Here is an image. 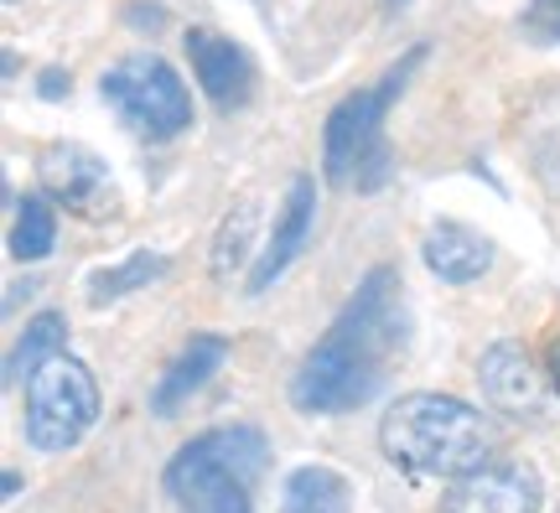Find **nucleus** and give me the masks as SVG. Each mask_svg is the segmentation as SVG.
Segmentation results:
<instances>
[{
	"label": "nucleus",
	"instance_id": "nucleus-7",
	"mask_svg": "<svg viewBox=\"0 0 560 513\" xmlns=\"http://www.w3.org/2000/svg\"><path fill=\"white\" fill-rule=\"evenodd\" d=\"M37 182L42 193L68 208V213L79 218H109L115 213V187H109V172H104V161L94 151H83V145H47L37 156Z\"/></svg>",
	"mask_w": 560,
	"mask_h": 513
},
{
	"label": "nucleus",
	"instance_id": "nucleus-21",
	"mask_svg": "<svg viewBox=\"0 0 560 513\" xmlns=\"http://www.w3.org/2000/svg\"><path fill=\"white\" fill-rule=\"evenodd\" d=\"M62 89H68V83H62V73H58V68H52V73H42V94H47V100H58Z\"/></svg>",
	"mask_w": 560,
	"mask_h": 513
},
{
	"label": "nucleus",
	"instance_id": "nucleus-10",
	"mask_svg": "<svg viewBox=\"0 0 560 513\" xmlns=\"http://www.w3.org/2000/svg\"><path fill=\"white\" fill-rule=\"evenodd\" d=\"M187 58H192V73H198L202 94L219 104V109H240L255 94V68L240 47L208 26H192L187 32Z\"/></svg>",
	"mask_w": 560,
	"mask_h": 513
},
{
	"label": "nucleus",
	"instance_id": "nucleus-8",
	"mask_svg": "<svg viewBox=\"0 0 560 513\" xmlns=\"http://www.w3.org/2000/svg\"><path fill=\"white\" fill-rule=\"evenodd\" d=\"M540 473L524 462H482L478 473L452 482L441 513H540Z\"/></svg>",
	"mask_w": 560,
	"mask_h": 513
},
{
	"label": "nucleus",
	"instance_id": "nucleus-15",
	"mask_svg": "<svg viewBox=\"0 0 560 513\" xmlns=\"http://www.w3.org/2000/svg\"><path fill=\"white\" fill-rule=\"evenodd\" d=\"M62 342H68V322H62L58 312L32 316V322H26V333H21V342L11 348V384H26L47 358L62 353Z\"/></svg>",
	"mask_w": 560,
	"mask_h": 513
},
{
	"label": "nucleus",
	"instance_id": "nucleus-22",
	"mask_svg": "<svg viewBox=\"0 0 560 513\" xmlns=\"http://www.w3.org/2000/svg\"><path fill=\"white\" fill-rule=\"evenodd\" d=\"M405 5H410V0H389V11H405Z\"/></svg>",
	"mask_w": 560,
	"mask_h": 513
},
{
	"label": "nucleus",
	"instance_id": "nucleus-9",
	"mask_svg": "<svg viewBox=\"0 0 560 513\" xmlns=\"http://www.w3.org/2000/svg\"><path fill=\"white\" fill-rule=\"evenodd\" d=\"M478 378H482V395H488L493 410L514 415V420H540L545 378L520 342H493L478 363Z\"/></svg>",
	"mask_w": 560,
	"mask_h": 513
},
{
	"label": "nucleus",
	"instance_id": "nucleus-12",
	"mask_svg": "<svg viewBox=\"0 0 560 513\" xmlns=\"http://www.w3.org/2000/svg\"><path fill=\"white\" fill-rule=\"evenodd\" d=\"M420 255H425V270L441 276L446 285H472L493 270V244L472 229H462V223H436V229H425L420 238Z\"/></svg>",
	"mask_w": 560,
	"mask_h": 513
},
{
	"label": "nucleus",
	"instance_id": "nucleus-17",
	"mask_svg": "<svg viewBox=\"0 0 560 513\" xmlns=\"http://www.w3.org/2000/svg\"><path fill=\"white\" fill-rule=\"evenodd\" d=\"M255 223H260V202L244 198L234 202V213L223 218L219 229V244H213V276L229 280L234 270H240L244 259H249V244H255Z\"/></svg>",
	"mask_w": 560,
	"mask_h": 513
},
{
	"label": "nucleus",
	"instance_id": "nucleus-4",
	"mask_svg": "<svg viewBox=\"0 0 560 513\" xmlns=\"http://www.w3.org/2000/svg\"><path fill=\"white\" fill-rule=\"evenodd\" d=\"M265 473V435L255 425H223L187 441L166 467V493L187 513H255L249 482Z\"/></svg>",
	"mask_w": 560,
	"mask_h": 513
},
{
	"label": "nucleus",
	"instance_id": "nucleus-16",
	"mask_svg": "<svg viewBox=\"0 0 560 513\" xmlns=\"http://www.w3.org/2000/svg\"><path fill=\"white\" fill-rule=\"evenodd\" d=\"M58 244V218H52V198L32 193L16 202V223H11V255L16 259H47Z\"/></svg>",
	"mask_w": 560,
	"mask_h": 513
},
{
	"label": "nucleus",
	"instance_id": "nucleus-19",
	"mask_svg": "<svg viewBox=\"0 0 560 513\" xmlns=\"http://www.w3.org/2000/svg\"><path fill=\"white\" fill-rule=\"evenodd\" d=\"M524 26H529L540 42H560V0H529Z\"/></svg>",
	"mask_w": 560,
	"mask_h": 513
},
{
	"label": "nucleus",
	"instance_id": "nucleus-2",
	"mask_svg": "<svg viewBox=\"0 0 560 513\" xmlns=\"http://www.w3.org/2000/svg\"><path fill=\"white\" fill-rule=\"evenodd\" d=\"M380 452L416 477H467L493 456V425L457 395H405L380 420Z\"/></svg>",
	"mask_w": 560,
	"mask_h": 513
},
{
	"label": "nucleus",
	"instance_id": "nucleus-18",
	"mask_svg": "<svg viewBox=\"0 0 560 513\" xmlns=\"http://www.w3.org/2000/svg\"><path fill=\"white\" fill-rule=\"evenodd\" d=\"M161 276H166V259L151 255V249H140V255H130L125 265L100 270V276L89 280V301H94V306H104V301H120V296H130V291L151 285V280H161Z\"/></svg>",
	"mask_w": 560,
	"mask_h": 513
},
{
	"label": "nucleus",
	"instance_id": "nucleus-1",
	"mask_svg": "<svg viewBox=\"0 0 560 513\" xmlns=\"http://www.w3.org/2000/svg\"><path fill=\"white\" fill-rule=\"evenodd\" d=\"M400 348V276L374 265L338 322L296 369L291 399L306 415H348L384 384V358Z\"/></svg>",
	"mask_w": 560,
	"mask_h": 513
},
{
	"label": "nucleus",
	"instance_id": "nucleus-14",
	"mask_svg": "<svg viewBox=\"0 0 560 513\" xmlns=\"http://www.w3.org/2000/svg\"><path fill=\"white\" fill-rule=\"evenodd\" d=\"M280 513H348V477L332 467H296L280 488Z\"/></svg>",
	"mask_w": 560,
	"mask_h": 513
},
{
	"label": "nucleus",
	"instance_id": "nucleus-11",
	"mask_svg": "<svg viewBox=\"0 0 560 513\" xmlns=\"http://www.w3.org/2000/svg\"><path fill=\"white\" fill-rule=\"evenodd\" d=\"M312 213H317V182L296 177L291 182V193H285V208H280V223H276V234H270V244H265L260 265L249 270V291H255V296L270 291L280 270L301 255V244H306V234H312Z\"/></svg>",
	"mask_w": 560,
	"mask_h": 513
},
{
	"label": "nucleus",
	"instance_id": "nucleus-20",
	"mask_svg": "<svg viewBox=\"0 0 560 513\" xmlns=\"http://www.w3.org/2000/svg\"><path fill=\"white\" fill-rule=\"evenodd\" d=\"M545 369H550V384L560 395V337H550V353H545Z\"/></svg>",
	"mask_w": 560,
	"mask_h": 513
},
{
	"label": "nucleus",
	"instance_id": "nucleus-6",
	"mask_svg": "<svg viewBox=\"0 0 560 513\" xmlns=\"http://www.w3.org/2000/svg\"><path fill=\"white\" fill-rule=\"evenodd\" d=\"M100 420V384L79 358H47L37 374L26 378V441L37 452H68L79 446L83 431Z\"/></svg>",
	"mask_w": 560,
	"mask_h": 513
},
{
	"label": "nucleus",
	"instance_id": "nucleus-13",
	"mask_svg": "<svg viewBox=\"0 0 560 513\" xmlns=\"http://www.w3.org/2000/svg\"><path fill=\"white\" fill-rule=\"evenodd\" d=\"M223 358H229V342H223V337H213V333H198L177 358H172V369L161 374L156 395H151V410H156V415H177L182 405H187V399L208 384V378L219 374Z\"/></svg>",
	"mask_w": 560,
	"mask_h": 513
},
{
	"label": "nucleus",
	"instance_id": "nucleus-3",
	"mask_svg": "<svg viewBox=\"0 0 560 513\" xmlns=\"http://www.w3.org/2000/svg\"><path fill=\"white\" fill-rule=\"evenodd\" d=\"M425 62V47L405 53L389 73L380 79V89H359L327 115V130H322V172L332 187H359V193H374L389 177V140H384V115L389 104L405 94V83Z\"/></svg>",
	"mask_w": 560,
	"mask_h": 513
},
{
	"label": "nucleus",
	"instance_id": "nucleus-5",
	"mask_svg": "<svg viewBox=\"0 0 560 513\" xmlns=\"http://www.w3.org/2000/svg\"><path fill=\"white\" fill-rule=\"evenodd\" d=\"M100 94L145 140H177L192 125V94L177 79V68L156 53H130L115 68H104Z\"/></svg>",
	"mask_w": 560,
	"mask_h": 513
}]
</instances>
